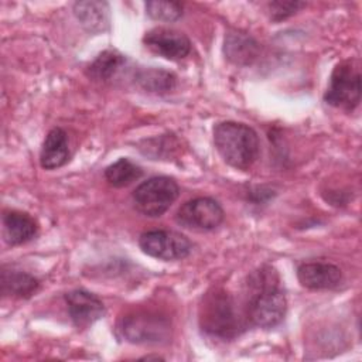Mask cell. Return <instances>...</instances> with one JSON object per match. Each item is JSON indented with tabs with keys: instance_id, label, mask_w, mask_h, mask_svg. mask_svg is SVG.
Returning a JSON list of instances; mask_svg holds the SVG:
<instances>
[{
	"instance_id": "cell-6",
	"label": "cell",
	"mask_w": 362,
	"mask_h": 362,
	"mask_svg": "<svg viewBox=\"0 0 362 362\" xmlns=\"http://www.w3.org/2000/svg\"><path fill=\"white\" fill-rule=\"evenodd\" d=\"M117 329L132 344H164L171 337L170 321L165 317L146 311L122 317Z\"/></svg>"
},
{
	"instance_id": "cell-18",
	"label": "cell",
	"mask_w": 362,
	"mask_h": 362,
	"mask_svg": "<svg viewBox=\"0 0 362 362\" xmlns=\"http://www.w3.org/2000/svg\"><path fill=\"white\" fill-rule=\"evenodd\" d=\"M136 82L147 92L151 93H167L175 88L177 78L173 72L160 68L140 69L136 76Z\"/></svg>"
},
{
	"instance_id": "cell-5",
	"label": "cell",
	"mask_w": 362,
	"mask_h": 362,
	"mask_svg": "<svg viewBox=\"0 0 362 362\" xmlns=\"http://www.w3.org/2000/svg\"><path fill=\"white\" fill-rule=\"evenodd\" d=\"M180 195V187L175 180L160 175L143 181L133 191L136 209L150 218L161 216L175 202Z\"/></svg>"
},
{
	"instance_id": "cell-2",
	"label": "cell",
	"mask_w": 362,
	"mask_h": 362,
	"mask_svg": "<svg viewBox=\"0 0 362 362\" xmlns=\"http://www.w3.org/2000/svg\"><path fill=\"white\" fill-rule=\"evenodd\" d=\"M252 296L247 305V318L260 328L279 325L287 311V298L279 287V277L264 279L249 284Z\"/></svg>"
},
{
	"instance_id": "cell-16",
	"label": "cell",
	"mask_w": 362,
	"mask_h": 362,
	"mask_svg": "<svg viewBox=\"0 0 362 362\" xmlns=\"http://www.w3.org/2000/svg\"><path fill=\"white\" fill-rule=\"evenodd\" d=\"M74 13L90 33L103 31L109 25V6L105 1H78L74 4Z\"/></svg>"
},
{
	"instance_id": "cell-19",
	"label": "cell",
	"mask_w": 362,
	"mask_h": 362,
	"mask_svg": "<svg viewBox=\"0 0 362 362\" xmlns=\"http://www.w3.org/2000/svg\"><path fill=\"white\" fill-rule=\"evenodd\" d=\"M106 181L115 188H123L143 175V170L129 158H119L113 164L107 165L105 170Z\"/></svg>"
},
{
	"instance_id": "cell-12",
	"label": "cell",
	"mask_w": 362,
	"mask_h": 362,
	"mask_svg": "<svg viewBox=\"0 0 362 362\" xmlns=\"http://www.w3.org/2000/svg\"><path fill=\"white\" fill-rule=\"evenodd\" d=\"M1 222L4 242L10 246L23 245L31 240L38 232V225L35 219L27 212L6 211L3 214Z\"/></svg>"
},
{
	"instance_id": "cell-11",
	"label": "cell",
	"mask_w": 362,
	"mask_h": 362,
	"mask_svg": "<svg viewBox=\"0 0 362 362\" xmlns=\"http://www.w3.org/2000/svg\"><path fill=\"white\" fill-rule=\"evenodd\" d=\"M297 279L310 290H334L342 281V272L329 262H304L297 267Z\"/></svg>"
},
{
	"instance_id": "cell-7",
	"label": "cell",
	"mask_w": 362,
	"mask_h": 362,
	"mask_svg": "<svg viewBox=\"0 0 362 362\" xmlns=\"http://www.w3.org/2000/svg\"><path fill=\"white\" fill-rule=\"evenodd\" d=\"M139 246L143 253L158 260L173 262L182 260L189 256L192 250L191 240L175 230L156 229L141 233Z\"/></svg>"
},
{
	"instance_id": "cell-8",
	"label": "cell",
	"mask_w": 362,
	"mask_h": 362,
	"mask_svg": "<svg viewBox=\"0 0 362 362\" xmlns=\"http://www.w3.org/2000/svg\"><path fill=\"white\" fill-rule=\"evenodd\" d=\"M225 212L221 204L211 197H198L187 201L175 214V222L194 232H208L218 228Z\"/></svg>"
},
{
	"instance_id": "cell-1",
	"label": "cell",
	"mask_w": 362,
	"mask_h": 362,
	"mask_svg": "<svg viewBox=\"0 0 362 362\" xmlns=\"http://www.w3.org/2000/svg\"><path fill=\"white\" fill-rule=\"evenodd\" d=\"M214 143L222 160L236 168L249 170L260 153L257 133L239 122H221L214 127Z\"/></svg>"
},
{
	"instance_id": "cell-13",
	"label": "cell",
	"mask_w": 362,
	"mask_h": 362,
	"mask_svg": "<svg viewBox=\"0 0 362 362\" xmlns=\"http://www.w3.org/2000/svg\"><path fill=\"white\" fill-rule=\"evenodd\" d=\"M69 160L68 137L61 127L51 129L42 143L40 164L44 170H55L65 165Z\"/></svg>"
},
{
	"instance_id": "cell-10",
	"label": "cell",
	"mask_w": 362,
	"mask_h": 362,
	"mask_svg": "<svg viewBox=\"0 0 362 362\" xmlns=\"http://www.w3.org/2000/svg\"><path fill=\"white\" fill-rule=\"evenodd\" d=\"M69 317L76 328H88L105 315L102 300L86 290L76 288L65 294Z\"/></svg>"
},
{
	"instance_id": "cell-20",
	"label": "cell",
	"mask_w": 362,
	"mask_h": 362,
	"mask_svg": "<svg viewBox=\"0 0 362 362\" xmlns=\"http://www.w3.org/2000/svg\"><path fill=\"white\" fill-rule=\"evenodd\" d=\"M146 13L156 21L173 23L182 16V4L177 1H147Z\"/></svg>"
},
{
	"instance_id": "cell-17",
	"label": "cell",
	"mask_w": 362,
	"mask_h": 362,
	"mask_svg": "<svg viewBox=\"0 0 362 362\" xmlns=\"http://www.w3.org/2000/svg\"><path fill=\"white\" fill-rule=\"evenodd\" d=\"M126 58L116 49H106L100 52L95 61L88 66L86 75L93 81L106 82L124 65Z\"/></svg>"
},
{
	"instance_id": "cell-3",
	"label": "cell",
	"mask_w": 362,
	"mask_h": 362,
	"mask_svg": "<svg viewBox=\"0 0 362 362\" xmlns=\"http://www.w3.org/2000/svg\"><path fill=\"white\" fill-rule=\"evenodd\" d=\"M324 100L345 112H352L361 102V68L355 59L339 62L329 78Z\"/></svg>"
},
{
	"instance_id": "cell-14",
	"label": "cell",
	"mask_w": 362,
	"mask_h": 362,
	"mask_svg": "<svg viewBox=\"0 0 362 362\" xmlns=\"http://www.w3.org/2000/svg\"><path fill=\"white\" fill-rule=\"evenodd\" d=\"M259 52L257 41L246 33L233 31L225 37V54L236 65L250 64Z\"/></svg>"
},
{
	"instance_id": "cell-9",
	"label": "cell",
	"mask_w": 362,
	"mask_h": 362,
	"mask_svg": "<svg viewBox=\"0 0 362 362\" xmlns=\"http://www.w3.org/2000/svg\"><path fill=\"white\" fill-rule=\"evenodd\" d=\"M143 42L151 52L170 61H180L191 52L189 38L173 28L156 27L144 34Z\"/></svg>"
},
{
	"instance_id": "cell-15",
	"label": "cell",
	"mask_w": 362,
	"mask_h": 362,
	"mask_svg": "<svg viewBox=\"0 0 362 362\" xmlns=\"http://www.w3.org/2000/svg\"><path fill=\"white\" fill-rule=\"evenodd\" d=\"M40 287V281L30 273L13 269H1V293L4 296H14L18 298L31 297L37 288Z\"/></svg>"
},
{
	"instance_id": "cell-21",
	"label": "cell",
	"mask_w": 362,
	"mask_h": 362,
	"mask_svg": "<svg viewBox=\"0 0 362 362\" xmlns=\"http://www.w3.org/2000/svg\"><path fill=\"white\" fill-rule=\"evenodd\" d=\"M305 3L303 1H272L269 4V10H270V18L273 21H281L288 18L290 16L296 14L301 7H304Z\"/></svg>"
},
{
	"instance_id": "cell-4",
	"label": "cell",
	"mask_w": 362,
	"mask_h": 362,
	"mask_svg": "<svg viewBox=\"0 0 362 362\" xmlns=\"http://www.w3.org/2000/svg\"><path fill=\"white\" fill-rule=\"evenodd\" d=\"M199 322L202 329L214 337H235L239 331V318L232 297L222 290L208 294L201 305Z\"/></svg>"
}]
</instances>
